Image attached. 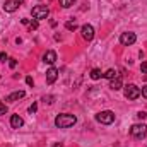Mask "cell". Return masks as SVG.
Wrapping results in <instances>:
<instances>
[{
  "label": "cell",
  "mask_w": 147,
  "mask_h": 147,
  "mask_svg": "<svg viewBox=\"0 0 147 147\" xmlns=\"http://www.w3.org/2000/svg\"><path fill=\"white\" fill-rule=\"evenodd\" d=\"M9 65H10V69H14V67L17 65V62H16L14 58H10V62H9Z\"/></svg>",
  "instance_id": "cell-25"
},
{
  "label": "cell",
  "mask_w": 147,
  "mask_h": 147,
  "mask_svg": "<svg viewBox=\"0 0 147 147\" xmlns=\"http://www.w3.org/2000/svg\"><path fill=\"white\" fill-rule=\"evenodd\" d=\"M28 111H29L31 115H33V113H36V111H38V105H36V103H33V105L29 106V110H28Z\"/></svg>",
  "instance_id": "cell-19"
},
{
  "label": "cell",
  "mask_w": 147,
  "mask_h": 147,
  "mask_svg": "<svg viewBox=\"0 0 147 147\" xmlns=\"http://www.w3.org/2000/svg\"><path fill=\"white\" fill-rule=\"evenodd\" d=\"M26 82H28V84H29V86H33V84H34V82H33V77H29V75H28V77H26Z\"/></svg>",
  "instance_id": "cell-26"
},
{
  "label": "cell",
  "mask_w": 147,
  "mask_h": 147,
  "mask_svg": "<svg viewBox=\"0 0 147 147\" xmlns=\"http://www.w3.org/2000/svg\"><path fill=\"white\" fill-rule=\"evenodd\" d=\"M22 3H24V0H7V2L3 3V10L9 12V14H12V12H16Z\"/></svg>",
  "instance_id": "cell-6"
},
{
  "label": "cell",
  "mask_w": 147,
  "mask_h": 147,
  "mask_svg": "<svg viewBox=\"0 0 147 147\" xmlns=\"http://www.w3.org/2000/svg\"><path fill=\"white\" fill-rule=\"evenodd\" d=\"M89 75H91V79H92V80H98V79H101V77H103V72H101L99 69H92Z\"/></svg>",
  "instance_id": "cell-15"
},
{
  "label": "cell",
  "mask_w": 147,
  "mask_h": 147,
  "mask_svg": "<svg viewBox=\"0 0 147 147\" xmlns=\"http://www.w3.org/2000/svg\"><path fill=\"white\" fill-rule=\"evenodd\" d=\"M80 34H82V38H84L86 41H92V39H94V28H92L91 24H84V26L80 28Z\"/></svg>",
  "instance_id": "cell-8"
},
{
  "label": "cell",
  "mask_w": 147,
  "mask_h": 147,
  "mask_svg": "<svg viewBox=\"0 0 147 147\" xmlns=\"http://www.w3.org/2000/svg\"><path fill=\"white\" fill-rule=\"evenodd\" d=\"M22 24H26V26H29V29L33 31V29H38V21H29V19H22Z\"/></svg>",
  "instance_id": "cell-14"
},
{
  "label": "cell",
  "mask_w": 147,
  "mask_h": 147,
  "mask_svg": "<svg viewBox=\"0 0 147 147\" xmlns=\"http://www.w3.org/2000/svg\"><path fill=\"white\" fill-rule=\"evenodd\" d=\"M116 75H118V72H116V70H115V69H110V70H106V72L103 74V77H106V79H115V77H116Z\"/></svg>",
  "instance_id": "cell-17"
},
{
  "label": "cell",
  "mask_w": 147,
  "mask_h": 147,
  "mask_svg": "<svg viewBox=\"0 0 147 147\" xmlns=\"http://www.w3.org/2000/svg\"><path fill=\"white\" fill-rule=\"evenodd\" d=\"M137 41V36H135V33H121V36H120V43L123 45V46H132L134 43Z\"/></svg>",
  "instance_id": "cell-7"
},
{
  "label": "cell",
  "mask_w": 147,
  "mask_h": 147,
  "mask_svg": "<svg viewBox=\"0 0 147 147\" xmlns=\"http://www.w3.org/2000/svg\"><path fill=\"white\" fill-rule=\"evenodd\" d=\"M43 62L48 63V65H53V63L57 62V53H55L53 50H48V51L43 55Z\"/></svg>",
  "instance_id": "cell-9"
},
{
  "label": "cell",
  "mask_w": 147,
  "mask_h": 147,
  "mask_svg": "<svg viewBox=\"0 0 147 147\" xmlns=\"http://www.w3.org/2000/svg\"><path fill=\"white\" fill-rule=\"evenodd\" d=\"M140 91H142V94H140V96H142V98H146V99H147V86H144V87H142Z\"/></svg>",
  "instance_id": "cell-24"
},
{
  "label": "cell",
  "mask_w": 147,
  "mask_h": 147,
  "mask_svg": "<svg viewBox=\"0 0 147 147\" xmlns=\"http://www.w3.org/2000/svg\"><path fill=\"white\" fill-rule=\"evenodd\" d=\"M5 113H7V106H5L3 103H0V116H2V115H5Z\"/></svg>",
  "instance_id": "cell-21"
},
{
  "label": "cell",
  "mask_w": 147,
  "mask_h": 147,
  "mask_svg": "<svg viewBox=\"0 0 147 147\" xmlns=\"http://www.w3.org/2000/svg\"><path fill=\"white\" fill-rule=\"evenodd\" d=\"M74 3H75V0H60V5H62L63 9H69V7H72Z\"/></svg>",
  "instance_id": "cell-18"
},
{
  "label": "cell",
  "mask_w": 147,
  "mask_h": 147,
  "mask_svg": "<svg viewBox=\"0 0 147 147\" xmlns=\"http://www.w3.org/2000/svg\"><path fill=\"white\" fill-rule=\"evenodd\" d=\"M65 28H67L69 31H75V29L79 28V24H77V21H67V22H65Z\"/></svg>",
  "instance_id": "cell-16"
},
{
  "label": "cell",
  "mask_w": 147,
  "mask_h": 147,
  "mask_svg": "<svg viewBox=\"0 0 147 147\" xmlns=\"http://www.w3.org/2000/svg\"><path fill=\"white\" fill-rule=\"evenodd\" d=\"M140 72L147 75V62H142V63H140Z\"/></svg>",
  "instance_id": "cell-20"
},
{
  "label": "cell",
  "mask_w": 147,
  "mask_h": 147,
  "mask_svg": "<svg viewBox=\"0 0 147 147\" xmlns=\"http://www.w3.org/2000/svg\"><path fill=\"white\" fill-rule=\"evenodd\" d=\"M146 116H147L146 111H139V113H137V118H139V120H144Z\"/></svg>",
  "instance_id": "cell-23"
},
{
  "label": "cell",
  "mask_w": 147,
  "mask_h": 147,
  "mask_svg": "<svg viewBox=\"0 0 147 147\" xmlns=\"http://www.w3.org/2000/svg\"><path fill=\"white\" fill-rule=\"evenodd\" d=\"M53 147H63V146H62V144L58 142V144H55V146H53Z\"/></svg>",
  "instance_id": "cell-27"
},
{
  "label": "cell",
  "mask_w": 147,
  "mask_h": 147,
  "mask_svg": "<svg viewBox=\"0 0 147 147\" xmlns=\"http://www.w3.org/2000/svg\"><path fill=\"white\" fill-rule=\"evenodd\" d=\"M96 120H98L99 123H103V125H111V123L115 121V113L110 111V110L99 111V113L96 115Z\"/></svg>",
  "instance_id": "cell-5"
},
{
  "label": "cell",
  "mask_w": 147,
  "mask_h": 147,
  "mask_svg": "<svg viewBox=\"0 0 147 147\" xmlns=\"http://www.w3.org/2000/svg\"><path fill=\"white\" fill-rule=\"evenodd\" d=\"M75 121H77L75 115L62 113V115H58V116L55 118V127H57V128H70V127L75 125Z\"/></svg>",
  "instance_id": "cell-1"
},
{
  "label": "cell",
  "mask_w": 147,
  "mask_h": 147,
  "mask_svg": "<svg viewBox=\"0 0 147 147\" xmlns=\"http://www.w3.org/2000/svg\"><path fill=\"white\" fill-rule=\"evenodd\" d=\"M130 135H132L134 139H144L147 135V125H144V123H135V125H132V127H130Z\"/></svg>",
  "instance_id": "cell-4"
},
{
  "label": "cell",
  "mask_w": 147,
  "mask_h": 147,
  "mask_svg": "<svg viewBox=\"0 0 147 147\" xmlns=\"http://www.w3.org/2000/svg\"><path fill=\"white\" fill-rule=\"evenodd\" d=\"M123 94H125V98H127L128 101H134V99L140 98L142 91H140V87H137L135 84H128V86H125V91H123Z\"/></svg>",
  "instance_id": "cell-3"
},
{
  "label": "cell",
  "mask_w": 147,
  "mask_h": 147,
  "mask_svg": "<svg viewBox=\"0 0 147 147\" xmlns=\"http://www.w3.org/2000/svg\"><path fill=\"white\" fill-rule=\"evenodd\" d=\"M31 16H33V19H36V21L46 19V17L50 16V9H48L46 5H34V7L31 9Z\"/></svg>",
  "instance_id": "cell-2"
},
{
  "label": "cell",
  "mask_w": 147,
  "mask_h": 147,
  "mask_svg": "<svg viewBox=\"0 0 147 147\" xmlns=\"http://www.w3.org/2000/svg\"><path fill=\"white\" fill-rule=\"evenodd\" d=\"M57 77H58V70H57L55 67H50V69L46 70V82H48V84H53V82L57 80Z\"/></svg>",
  "instance_id": "cell-11"
},
{
  "label": "cell",
  "mask_w": 147,
  "mask_h": 147,
  "mask_svg": "<svg viewBox=\"0 0 147 147\" xmlns=\"http://www.w3.org/2000/svg\"><path fill=\"white\" fill-rule=\"evenodd\" d=\"M110 87L113 89V91H120V89H121V77H120V75H116L115 79H111Z\"/></svg>",
  "instance_id": "cell-13"
},
{
  "label": "cell",
  "mask_w": 147,
  "mask_h": 147,
  "mask_svg": "<svg viewBox=\"0 0 147 147\" xmlns=\"http://www.w3.org/2000/svg\"><path fill=\"white\" fill-rule=\"evenodd\" d=\"M24 96H26V92H24V91H16V92L9 94V96L5 98V101H9V103H16V101H19V99H22Z\"/></svg>",
  "instance_id": "cell-10"
},
{
  "label": "cell",
  "mask_w": 147,
  "mask_h": 147,
  "mask_svg": "<svg viewBox=\"0 0 147 147\" xmlns=\"http://www.w3.org/2000/svg\"><path fill=\"white\" fill-rule=\"evenodd\" d=\"M7 58H9V57H7V53H5V51H0V62L3 63V62H5Z\"/></svg>",
  "instance_id": "cell-22"
},
{
  "label": "cell",
  "mask_w": 147,
  "mask_h": 147,
  "mask_svg": "<svg viewBox=\"0 0 147 147\" xmlns=\"http://www.w3.org/2000/svg\"><path fill=\"white\" fill-rule=\"evenodd\" d=\"M22 125H24V120H22L19 115H12V116H10V127H12V128H21Z\"/></svg>",
  "instance_id": "cell-12"
}]
</instances>
